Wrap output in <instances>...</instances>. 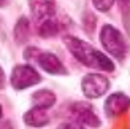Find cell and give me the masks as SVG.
Wrapping results in <instances>:
<instances>
[{"instance_id": "1", "label": "cell", "mask_w": 130, "mask_h": 129, "mask_svg": "<svg viewBox=\"0 0 130 129\" xmlns=\"http://www.w3.org/2000/svg\"><path fill=\"white\" fill-rule=\"evenodd\" d=\"M63 43L70 49V53L79 62H83L84 66L99 69V70H103V72H113L114 70V64L111 62V59L106 57L103 53H100L99 49H95L87 42L79 40V38L71 37V35H67L63 38Z\"/></svg>"}, {"instance_id": "2", "label": "cell", "mask_w": 130, "mask_h": 129, "mask_svg": "<svg viewBox=\"0 0 130 129\" xmlns=\"http://www.w3.org/2000/svg\"><path fill=\"white\" fill-rule=\"evenodd\" d=\"M24 59L30 62H37L44 72L51 75H67V69L63 67L59 57L53 53H44L38 48H27L24 51Z\"/></svg>"}, {"instance_id": "3", "label": "cell", "mask_w": 130, "mask_h": 129, "mask_svg": "<svg viewBox=\"0 0 130 129\" xmlns=\"http://www.w3.org/2000/svg\"><path fill=\"white\" fill-rule=\"evenodd\" d=\"M100 42L103 45V48L111 56L118 57V59H122L125 56V51H127V46H125V40L122 34L113 27V25H103L102 30H100Z\"/></svg>"}, {"instance_id": "4", "label": "cell", "mask_w": 130, "mask_h": 129, "mask_svg": "<svg viewBox=\"0 0 130 129\" xmlns=\"http://www.w3.org/2000/svg\"><path fill=\"white\" fill-rule=\"evenodd\" d=\"M40 81H41L40 73L30 66H16L11 72V86L18 91L38 85Z\"/></svg>"}, {"instance_id": "5", "label": "cell", "mask_w": 130, "mask_h": 129, "mask_svg": "<svg viewBox=\"0 0 130 129\" xmlns=\"http://www.w3.org/2000/svg\"><path fill=\"white\" fill-rule=\"evenodd\" d=\"M70 113L76 120V123H79L81 126H87L94 129L100 127V118L97 117L94 107L87 104V102H75V104H71Z\"/></svg>"}, {"instance_id": "6", "label": "cell", "mask_w": 130, "mask_h": 129, "mask_svg": "<svg viewBox=\"0 0 130 129\" xmlns=\"http://www.w3.org/2000/svg\"><path fill=\"white\" fill-rule=\"evenodd\" d=\"M81 88H83V93L86 97L97 99V97H102L108 91L109 81H108L106 76H103L100 73H89L83 78Z\"/></svg>"}, {"instance_id": "7", "label": "cell", "mask_w": 130, "mask_h": 129, "mask_svg": "<svg viewBox=\"0 0 130 129\" xmlns=\"http://www.w3.org/2000/svg\"><path fill=\"white\" fill-rule=\"evenodd\" d=\"M29 8L32 16L38 22L56 16V2L54 0H29Z\"/></svg>"}, {"instance_id": "8", "label": "cell", "mask_w": 130, "mask_h": 129, "mask_svg": "<svg viewBox=\"0 0 130 129\" xmlns=\"http://www.w3.org/2000/svg\"><path fill=\"white\" fill-rule=\"evenodd\" d=\"M130 107V99L122 93H114L111 94L105 102V113L108 117H119L124 112L128 110Z\"/></svg>"}, {"instance_id": "9", "label": "cell", "mask_w": 130, "mask_h": 129, "mask_svg": "<svg viewBox=\"0 0 130 129\" xmlns=\"http://www.w3.org/2000/svg\"><path fill=\"white\" fill-rule=\"evenodd\" d=\"M24 123L32 127H43L49 123V115L46 113V108L34 107L25 112L24 115Z\"/></svg>"}, {"instance_id": "10", "label": "cell", "mask_w": 130, "mask_h": 129, "mask_svg": "<svg viewBox=\"0 0 130 129\" xmlns=\"http://www.w3.org/2000/svg\"><path fill=\"white\" fill-rule=\"evenodd\" d=\"M32 102L35 104V107L41 108H49L56 104V94L49 89H40V91L34 93L32 96Z\"/></svg>"}, {"instance_id": "11", "label": "cell", "mask_w": 130, "mask_h": 129, "mask_svg": "<svg viewBox=\"0 0 130 129\" xmlns=\"http://www.w3.org/2000/svg\"><path fill=\"white\" fill-rule=\"evenodd\" d=\"M59 29H60V25L56 18H49V19H44V21L38 22V35L43 38L54 37L56 34H59Z\"/></svg>"}, {"instance_id": "12", "label": "cell", "mask_w": 130, "mask_h": 129, "mask_svg": "<svg viewBox=\"0 0 130 129\" xmlns=\"http://www.w3.org/2000/svg\"><path fill=\"white\" fill-rule=\"evenodd\" d=\"M29 35H30V24L27 21V18H21L14 27V38L19 45H22L29 40Z\"/></svg>"}, {"instance_id": "13", "label": "cell", "mask_w": 130, "mask_h": 129, "mask_svg": "<svg viewBox=\"0 0 130 129\" xmlns=\"http://www.w3.org/2000/svg\"><path fill=\"white\" fill-rule=\"evenodd\" d=\"M113 2H114V0H92L94 6H95L99 11H108L109 8H111Z\"/></svg>"}, {"instance_id": "14", "label": "cell", "mask_w": 130, "mask_h": 129, "mask_svg": "<svg viewBox=\"0 0 130 129\" xmlns=\"http://www.w3.org/2000/svg\"><path fill=\"white\" fill-rule=\"evenodd\" d=\"M59 129H84L79 123H62L60 126H59Z\"/></svg>"}, {"instance_id": "15", "label": "cell", "mask_w": 130, "mask_h": 129, "mask_svg": "<svg viewBox=\"0 0 130 129\" xmlns=\"http://www.w3.org/2000/svg\"><path fill=\"white\" fill-rule=\"evenodd\" d=\"M3 86H5V73H3L2 67H0V89H2Z\"/></svg>"}, {"instance_id": "16", "label": "cell", "mask_w": 130, "mask_h": 129, "mask_svg": "<svg viewBox=\"0 0 130 129\" xmlns=\"http://www.w3.org/2000/svg\"><path fill=\"white\" fill-rule=\"evenodd\" d=\"M0 129H13V126L10 121H3V123H0Z\"/></svg>"}, {"instance_id": "17", "label": "cell", "mask_w": 130, "mask_h": 129, "mask_svg": "<svg viewBox=\"0 0 130 129\" xmlns=\"http://www.w3.org/2000/svg\"><path fill=\"white\" fill-rule=\"evenodd\" d=\"M5 3H6V0H0V6H3Z\"/></svg>"}, {"instance_id": "18", "label": "cell", "mask_w": 130, "mask_h": 129, "mask_svg": "<svg viewBox=\"0 0 130 129\" xmlns=\"http://www.w3.org/2000/svg\"><path fill=\"white\" fill-rule=\"evenodd\" d=\"M0 120H2V107H0Z\"/></svg>"}]
</instances>
